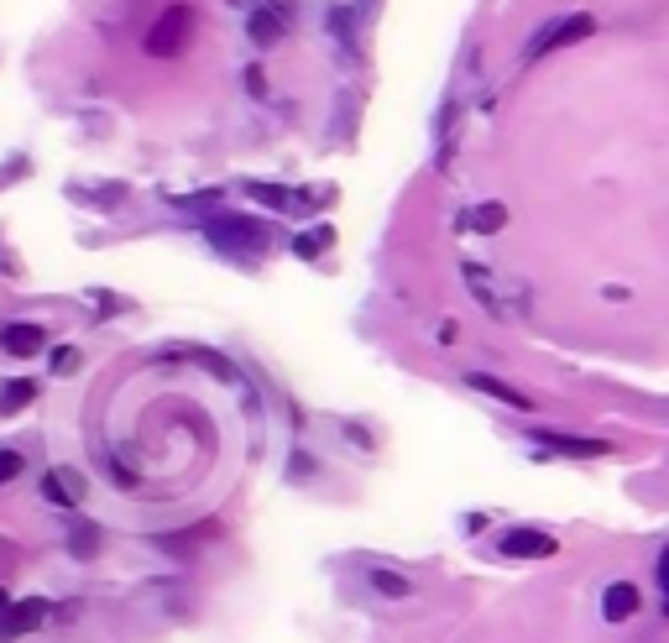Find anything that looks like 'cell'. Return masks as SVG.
Wrapping results in <instances>:
<instances>
[{"label":"cell","instance_id":"cell-17","mask_svg":"<svg viewBox=\"0 0 669 643\" xmlns=\"http://www.w3.org/2000/svg\"><path fill=\"white\" fill-rule=\"evenodd\" d=\"M278 32H283V26H278V16H272V11H257V22H251V37H257V43H278Z\"/></svg>","mask_w":669,"mask_h":643},{"label":"cell","instance_id":"cell-14","mask_svg":"<svg viewBox=\"0 0 669 643\" xmlns=\"http://www.w3.org/2000/svg\"><path fill=\"white\" fill-rule=\"evenodd\" d=\"M37 398V382H11L5 393H0V413H16V408H26Z\"/></svg>","mask_w":669,"mask_h":643},{"label":"cell","instance_id":"cell-2","mask_svg":"<svg viewBox=\"0 0 669 643\" xmlns=\"http://www.w3.org/2000/svg\"><path fill=\"white\" fill-rule=\"evenodd\" d=\"M591 32H597V16H586V11L560 16V22H550L533 43H528V58H544V52H560V48H571V43H586Z\"/></svg>","mask_w":669,"mask_h":643},{"label":"cell","instance_id":"cell-7","mask_svg":"<svg viewBox=\"0 0 669 643\" xmlns=\"http://www.w3.org/2000/svg\"><path fill=\"white\" fill-rule=\"evenodd\" d=\"M210 236H215L220 246H251V252H257L267 241V225H251V220H215Z\"/></svg>","mask_w":669,"mask_h":643},{"label":"cell","instance_id":"cell-15","mask_svg":"<svg viewBox=\"0 0 669 643\" xmlns=\"http://www.w3.org/2000/svg\"><path fill=\"white\" fill-rule=\"evenodd\" d=\"M466 283H471V293H477L481 304H486V309H492V314L502 319V304L492 299V288H486V272H481V267H466Z\"/></svg>","mask_w":669,"mask_h":643},{"label":"cell","instance_id":"cell-6","mask_svg":"<svg viewBox=\"0 0 669 643\" xmlns=\"http://www.w3.org/2000/svg\"><path fill=\"white\" fill-rule=\"evenodd\" d=\"M644 612V592L633 586V581H612L607 592H601V618L607 622H633Z\"/></svg>","mask_w":669,"mask_h":643},{"label":"cell","instance_id":"cell-21","mask_svg":"<svg viewBox=\"0 0 669 643\" xmlns=\"http://www.w3.org/2000/svg\"><path fill=\"white\" fill-rule=\"evenodd\" d=\"M659 592H665V618H669V545L659 554Z\"/></svg>","mask_w":669,"mask_h":643},{"label":"cell","instance_id":"cell-11","mask_svg":"<svg viewBox=\"0 0 669 643\" xmlns=\"http://www.w3.org/2000/svg\"><path fill=\"white\" fill-rule=\"evenodd\" d=\"M366 581H372V592L398 596V601H408V596H413V581H408V575H392L387 565H372V571H366Z\"/></svg>","mask_w":669,"mask_h":643},{"label":"cell","instance_id":"cell-12","mask_svg":"<svg viewBox=\"0 0 669 643\" xmlns=\"http://www.w3.org/2000/svg\"><path fill=\"white\" fill-rule=\"evenodd\" d=\"M466 225H477L481 236H492V231H502V225H507V210H502V204H481V210L466 214Z\"/></svg>","mask_w":669,"mask_h":643},{"label":"cell","instance_id":"cell-8","mask_svg":"<svg viewBox=\"0 0 669 643\" xmlns=\"http://www.w3.org/2000/svg\"><path fill=\"white\" fill-rule=\"evenodd\" d=\"M471 387H477V393H486V398H497L502 408H518V413H533V398H528V393H518V387H507V382L502 377H486V372H477V377H471Z\"/></svg>","mask_w":669,"mask_h":643},{"label":"cell","instance_id":"cell-9","mask_svg":"<svg viewBox=\"0 0 669 643\" xmlns=\"http://www.w3.org/2000/svg\"><path fill=\"white\" fill-rule=\"evenodd\" d=\"M0 351L5 356H32V351H43V330L37 325H5L0 330Z\"/></svg>","mask_w":669,"mask_h":643},{"label":"cell","instance_id":"cell-20","mask_svg":"<svg viewBox=\"0 0 669 643\" xmlns=\"http://www.w3.org/2000/svg\"><path fill=\"white\" fill-rule=\"evenodd\" d=\"M52 372H58V377L79 372V351H52Z\"/></svg>","mask_w":669,"mask_h":643},{"label":"cell","instance_id":"cell-3","mask_svg":"<svg viewBox=\"0 0 669 643\" xmlns=\"http://www.w3.org/2000/svg\"><path fill=\"white\" fill-rule=\"evenodd\" d=\"M497 549L507 554V560H550L554 549H560V539H554V534H544V528L524 524V528H507Z\"/></svg>","mask_w":669,"mask_h":643},{"label":"cell","instance_id":"cell-4","mask_svg":"<svg viewBox=\"0 0 669 643\" xmlns=\"http://www.w3.org/2000/svg\"><path fill=\"white\" fill-rule=\"evenodd\" d=\"M533 445H544L554 455H571V460H601V455H612L607 440H580V434H554V429H539Z\"/></svg>","mask_w":669,"mask_h":643},{"label":"cell","instance_id":"cell-18","mask_svg":"<svg viewBox=\"0 0 669 643\" xmlns=\"http://www.w3.org/2000/svg\"><path fill=\"white\" fill-rule=\"evenodd\" d=\"M16 477H22V455L0 451V481H16Z\"/></svg>","mask_w":669,"mask_h":643},{"label":"cell","instance_id":"cell-16","mask_svg":"<svg viewBox=\"0 0 669 643\" xmlns=\"http://www.w3.org/2000/svg\"><path fill=\"white\" fill-rule=\"evenodd\" d=\"M330 225H319V231H309V236L304 241H293V252H298V257H314V252H325V246H330Z\"/></svg>","mask_w":669,"mask_h":643},{"label":"cell","instance_id":"cell-10","mask_svg":"<svg viewBox=\"0 0 669 643\" xmlns=\"http://www.w3.org/2000/svg\"><path fill=\"white\" fill-rule=\"evenodd\" d=\"M43 492H48V502H84V477L79 471H48L43 477Z\"/></svg>","mask_w":669,"mask_h":643},{"label":"cell","instance_id":"cell-5","mask_svg":"<svg viewBox=\"0 0 669 643\" xmlns=\"http://www.w3.org/2000/svg\"><path fill=\"white\" fill-rule=\"evenodd\" d=\"M48 601L43 596H26V601H16V607H5V618H0V639H22V633H32V628H43L48 622Z\"/></svg>","mask_w":669,"mask_h":643},{"label":"cell","instance_id":"cell-13","mask_svg":"<svg viewBox=\"0 0 669 643\" xmlns=\"http://www.w3.org/2000/svg\"><path fill=\"white\" fill-rule=\"evenodd\" d=\"M69 549L79 554V560H90V554L99 549V528L95 524H73L69 528Z\"/></svg>","mask_w":669,"mask_h":643},{"label":"cell","instance_id":"cell-19","mask_svg":"<svg viewBox=\"0 0 669 643\" xmlns=\"http://www.w3.org/2000/svg\"><path fill=\"white\" fill-rule=\"evenodd\" d=\"M251 194H257L262 204H272V210H283V204H293V199H287L283 189H267V184H251Z\"/></svg>","mask_w":669,"mask_h":643},{"label":"cell","instance_id":"cell-1","mask_svg":"<svg viewBox=\"0 0 669 643\" xmlns=\"http://www.w3.org/2000/svg\"><path fill=\"white\" fill-rule=\"evenodd\" d=\"M189 32H193V11H189V5H167L163 16L146 26L142 48L152 52V58H178V52H184V43H189Z\"/></svg>","mask_w":669,"mask_h":643}]
</instances>
